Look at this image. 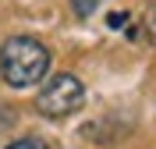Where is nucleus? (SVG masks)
<instances>
[{
    "label": "nucleus",
    "instance_id": "nucleus-3",
    "mask_svg": "<svg viewBox=\"0 0 156 149\" xmlns=\"http://www.w3.org/2000/svg\"><path fill=\"white\" fill-rule=\"evenodd\" d=\"M7 149H50L43 139H36V135H29V139H18V142H11Z\"/></svg>",
    "mask_w": 156,
    "mask_h": 149
},
{
    "label": "nucleus",
    "instance_id": "nucleus-2",
    "mask_svg": "<svg viewBox=\"0 0 156 149\" xmlns=\"http://www.w3.org/2000/svg\"><path fill=\"white\" fill-rule=\"evenodd\" d=\"M85 103V89L75 75H53L36 96V110L43 117H68Z\"/></svg>",
    "mask_w": 156,
    "mask_h": 149
},
{
    "label": "nucleus",
    "instance_id": "nucleus-1",
    "mask_svg": "<svg viewBox=\"0 0 156 149\" xmlns=\"http://www.w3.org/2000/svg\"><path fill=\"white\" fill-rule=\"evenodd\" d=\"M50 71V50L32 36H11L0 46V75L14 89H29Z\"/></svg>",
    "mask_w": 156,
    "mask_h": 149
}]
</instances>
